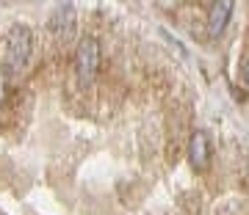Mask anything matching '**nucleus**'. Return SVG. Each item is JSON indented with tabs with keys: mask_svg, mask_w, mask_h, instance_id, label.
Here are the masks:
<instances>
[{
	"mask_svg": "<svg viewBox=\"0 0 249 215\" xmlns=\"http://www.w3.org/2000/svg\"><path fill=\"white\" fill-rule=\"evenodd\" d=\"M34 53V31L28 25H14L9 33V53H6V69L19 72L31 61Z\"/></svg>",
	"mask_w": 249,
	"mask_h": 215,
	"instance_id": "1",
	"label": "nucleus"
},
{
	"mask_svg": "<svg viewBox=\"0 0 249 215\" xmlns=\"http://www.w3.org/2000/svg\"><path fill=\"white\" fill-rule=\"evenodd\" d=\"M75 72L83 86H89L100 72V42L94 36H83L75 50Z\"/></svg>",
	"mask_w": 249,
	"mask_h": 215,
	"instance_id": "2",
	"label": "nucleus"
},
{
	"mask_svg": "<svg viewBox=\"0 0 249 215\" xmlns=\"http://www.w3.org/2000/svg\"><path fill=\"white\" fill-rule=\"evenodd\" d=\"M188 160L196 171H205L211 163V138L205 133H194L188 141Z\"/></svg>",
	"mask_w": 249,
	"mask_h": 215,
	"instance_id": "3",
	"label": "nucleus"
},
{
	"mask_svg": "<svg viewBox=\"0 0 249 215\" xmlns=\"http://www.w3.org/2000/svg\"><path fill=\"white\" fill-rule=\"evenodd\" d=\"M230 17H232V0H219V3H213L211 11H208V33L222 36V31L227 28Z\"/></svg>",
	"mask_w": 249,
	"mask_h": 215,
	"instance_id": "4",
	"label": "nucleus"
},
{
	"mask_svg": "<svg viewBox=\"0 0 249 215\" xmlns=\"http://www.w3.org/2000/svg\"><path fill=\"white\" fill-rule=\"evenodd\" d=\"M72 22H75V9L70 3H61L50 17V31H70Z\"/></svg>",
	"mask_w": 249,
	"mask_h": 215,
	"instance_id": "5",
	"label": "nucleus"
},
{
	"mask_svg": "<svg viewBox=\"0 0 249 215\" xmlns=\"http://www.w3.org/2000/svg\"><path fill=\"white\" fill-rule=\"evenodd\" d=\"M9 69H0V102L6 99V94H9Z\"/></svg>",
	"mask_w": 249,
	"mask_h": 215,
	"instance_id": "6",
	"label": "nucleus"
},
{
	"mask_svg": "<svg viewBox=\"0 0 249 215\" xmlns=\"http://www.w3.org/2000/svg\"><path fill=\"white\" fill-rule=\"evenodd\" d=\"M241 75H244V83H249V58L244 61V69H241Z\"/></svg>",
	"mask_w": 249,
	"mask_h": 215,
	"instance_id": "7",
	"label": "nucleus"
}]
</instances>
